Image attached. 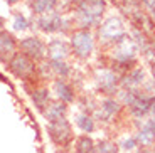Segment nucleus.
Segmentation results:
<instances>
[{"mask_svg": "<svg viewBox=\"0 0 155 153\" xmlns=\"http://www.w3.org/2000/svg\"><path fill=\"white\" fill-rule=\"evenodd\" d=\"M106 0H79L74 8V20L79 29L89 31L91 27L100 25L106 12Z\"/></svg>", "mask_w": 155, "mask_h": 153, "instance_id": "obj_1", "label": "nucleus"}, {"mask_svg": "<svg viewBox=\"0 0 155 153\" xmlns=\"http://www.w3.org/2000/svg\"><path fill=\"white\" fill-rule=\"evenodd\" d=\"M98 35H100V42L103 46H116V44L123 42L125 39H128L123 20L116 15L106 17L105 20H101L100 27H98Z\"/></svg>", "mask_w": 155, "mask_h": 153, "instance_id": "obj_2", "label": "nucleus"}, {"mask_svg": "<svg viewBox=\"0 0 155 153\" xmlns=\"http://www.w3.org/2000/svg\"><path fill=\"white\" fill-rule=\"evenodd\" d=\"M118 7H120V10L123 12L128 19L132 20L137 29H140L142 32H147L152 29L153 20L148 15H145L140 0H121L120 4H118Z\"/></svg>", "mask_w": 155, "mask_h": 153, "instance_id": "obj_3", "label": "nucleus"}, {"mask_svg": "<svg viewBox=\"0 0 155 153\" xmlns=\"http://www.w3.org/2000/svg\"><path fill=\"white\" fill-rule=\"evenodd\" d=\"M71 50L76 57L79 59H88L94 50V35L91 31L78 29L71 35Z\"/></svg>", "mask_w": 155, "mask_h": 153, "instance_id": "obj_4", "label": "nucleus"}, {"mask_svg": "<svg viewBox=\"0 0 155 153\" xmlns=\"http://www.w3.org/2000/svg\"><path fill=\"white\" fill-rule=\"evenodd\" d=\"M47 133H49L51 142L61 146V148H66L73 142V128H71V123L66 118L51 121L47 125Z\"/></svg>", "mask_w": 155, "mask_h": 153, "instance_id": "obj_5", "label": "nucleus"}, {"mask_svg": "<svg viewBox=\"0 0 155 153\" xmlns=\"http://www.w3.org/2000/svg\"><path fill=\"white\" fill-rule=\"evenodd\" d=\"M7 67L17 79L27 81L35 74V62L32 61V59H29L27 56H24L22 52H17L15 56L8 61Z\"/></svg>", "mask_w": 155, "mask_h": 153, "instance_id": "obj_6", "label": "nucleus"}, {"mask_svg": "<svg viewBox=\"0 0 155 153\" xmlns=\"http://www.w3.org/2000/svg\"><path fill=\"white\" fill-rule=\"evenodd\" d=\"M19 49L24 56H27L29 59H32L34 62L42 61L47 54V46L44 44V41L37 35H31L25 37L19 42Z\"/></svg>", "mask_w": 155, "mask_h": 153, "instance_id": "obj_7", "label": "nucleus"}, {"mask_svg": "<svg viewBox=\"0 0 155 153\" xmlns=\"http://www.w3.org/2000/svg\"><path fill=\"white\" fill-rule=\"evenodd\" d=\"M111 56H113V61L118 66L130 67V66L135 64V61H137V47H135V44L130 41V37H128V39H125L123 42L113 46Z\"/></svg>", "mask_w": 155, "mask_h": 153, "instance_id": "obj_8", "label": "nucleus"}, {"mask_svg": "<svg viewBox=\"0 0 155 153\" xmlns=\"http://www.w3.org/2000/svg\"><path fill=\"white\" fill-rule=\"evenodd\" d=\"M96 83H98V88L101 89V93H105L108 98H111V96L118 91L120 77H118V74H116L113 69L103 67V69H98Z\"/></svg>", "mask_w": 155, "mask_h": 153, "instance_id": "obj_9", "label": "nucleus"}, {"mask_svg": "<svg viewBox=\"0 0 155 153\" xmlns=\"http://www.w3.org/2000/svg\"><path fill=\"white\" fill-rule=\"evenodd\" d=\"M19 47V42H17L15 35L8 31H2L0 32V62L4 64H8L14 56H15V50Z\"/></svg>", "mask_w": 155, "mask_h": 153, "instance_id": "obj_10", "label": "nucleus"}, {"mask_svg": "<svg viewBox=\"0 0 155 153\" xmlns=\"http://www.w3.org/2000/svg\"><path fill=\"white\" fill-rule=\"evenodd\" d=\"M37 27L42 32L47 34H54V32H61L64 29V19L59 15L58 12H49V14H44V15H39V19L35 20Z\"/></svg>", "mask_w": 155, "mask_h": 153, "instance_id": "obj_11", "label": "nucleus"}, {"mask_svg": "<svg viewBox=\"0 0 155 153\" xmlns=\"http://www.w3.org/2000/svg\"><path fill=\"white\" fill-rule=\"evenodd\" d=\"M145 83V71L142 67L130 69L120 79V86L123 91H138Z\"/></svg>", "mask_w": 155, "mask_h": 153, "instance_id": "obj_12", "label": "nucleus"}, {"mask_svg": "<svg viewBox=\"0 0 155 153\" xmlns=\"http://www.w3.org/2000/svg\"><path fill=\"white\" fill-rule=\"evenodd\" d=\"M71 54H73L71 44L62 39H52L47 44V56L51 61H66Z\"/></svg>", "mask_w": 155, "mask_h": 153, "instance_id": "obj_13", "label": "nucleus"}, {"mask_svg": "<svg viewBox=\"0 0 155 153\" xmlns=\"http://www.w3.org/2000/svg\"><path fill=\"white\" fill-rule=\"evenodd\" d=\"M121 111V103L115 98H105L101 101V106L98 109V116L103 118V121H111Z\"/></svg>", "mask_w": 155, "mask_h": 153, "instance_id": "obj_14", "label": "nucleus"}, {"mask_svg": "<svg viewBox=\"0 0 155 153\" xmlns=\"http://www.w3.org/2000/svg\"><path fill=\"white\" fill-rule=\"evenodd\" d=\"M66 113H68V104L62 103V101H51L47 104V108L42 111L44 118L47 121H56V119H61V118H66Z\"/></svg>", "mask_w": 155, "mask_h": 153, "instance_id": "obj_15", "label": "nucleus"}, {"mask_svg": "<svg viewBox=\"0 0 155 153\" xmlns=\"http://www.w3.org/2000/svg\"><path fill=\"white\" fill-rule=\"evenodd\" d=\"M54 93L58 96V99L62 103H73L74 101V89L71 84H68L64 79H56L54 81Z\"/></svg>", "mask_w": 155, "mask_h": 153, "instance_id": "obj_16", "label": "nucleus"}, {"mask_svg": "<svg viewBox=\"0 0 155 153\" xmlns=\"http://www.w3.org/2000/svg\"><path fill=\"white\" fill-rule=\"evenodd\" d=\"M59 0H31L29 7H31L32 14L35 15H44L49 12H54V8L58 7Z\"/></svg>", "mask_w": 155, "mask_h": 153, "instance_id": "obj_17", "label": "nucleus"}, {"mask_svg": "<svg viewBox=\"0 0 155 153\" xmlns=\"http://www.w3.org/2000/svg\"><path fill=\"white\" fill-rule=\"evenodd\" d=\"M31 99H32V103H34V106L42 113L47 108V104L51 103V94L46 88H39V89H34V91H32Z\"/></svg>", "mask_w": 155, "mask_h": 153, "instance_id": "obj_18", "label": "nucleus"}, {"mask_svg": "<svg viewBox=\"0 0 155 153\" xmlns=\"http://www.w3.org/2000/svg\"><path fill=\"white\" fill-rule=\"evenodd\" d=\"M74 151L76 153H96V143L88 135L78 136L76 142H74Z\"/></svg>", "mask_w": 155, "mask_h": 153, "instance_id": "obj_19", "label": "nucleus"}, {"mask_svg": "<svg viewBox=\"0 0 155 153\" xmlns=\"http://www.w3.org/2000/svg\"><path fill=\"white\" fill-rule=\"evenodd\" d=\"M49 69L58 76V79H64V77L69 76V66L64 61H51L49 62Z\"/></svg>", "mask_w": 155, "mask_h": 153, "instance_id": "obj_20", "label": "nucleus"}, {"mask_svg": "<svg viewBox=\"0 0 155 153\" xmlns=\"http://www.w3.org/2000/svg\"><path fill=\"white\" fill-rule=\"evenodd\" d=\"M76 125L78 128L83 131V133H93L94 131V119L91 118L89 115H79L76 119Z\"/></svg>", "mask_w": 155, "mask_h": 153, "instance_id": "obj_21", "label": "nucleus"}, {"mask_svg": "<svg viewBox=\"0 0 155 153\" xmlns=\"http://www.w3.org/2000/svg\"><path fill=\"white\" fill-rule=\"evenodd\" d=\"M137 140H138V143H142V146H148V148H152V145H155V138H153V135H152V131L147 128V125L138 130V133H137Z\"/></svg>", "mask_w": 155, "mask_h": 153, "instance_id": "obj_22", "label": "nucleus"}, {"mask_svg": "<svg viewBox=\"0 0 155 153\" xmlns=\"http://www.w3.org/2000/svg\"><path fill=\"white\" fill-rule=\"evenodd\" d=\"M96 153H120V146L111 140H100L96 143Z\"/></svg>", "mask_w": 155, "mask_h": 153, "instance_id": "obj_23", "label": "nucleus"}, {"mask_svg": "<svg viewBox=\"0 0 155 153\" xmlns=\"http://www.w3.org/2000/svg\"><path fill=\"white\" fill-rule=\"evenodd\" d=\"M29 27H31L29 20L25 19L22 14H15V19H14V29H15V31H27Z\"/></svg>", "mask_w": 155, "mask_h": 153, "instance_id": "obj_24", "label": "nucleus"}, {"mask_svg": "<svg viewBox=\"0 0 155 153\" xmlns=\"http://www.w3.org/2000/svg\"><path fill=\"white\" fill-rule=\"evenodd\" d=\"M120 148H123V150H127V151H132L135 146H138V140H137V136H130V138H125L123 142L120 143Z\"/></svg>", "mask_w": 155, "mask_h": 153, "instance_id": "obj_25", "label": "nucleus"}, {"mask_svg": "<svg viewBox=\"0 0 155 153\" xmlns=\"http://www.w3.org/2000/svg\"><path fill=\"white\" fill-rule=\"evenodd\" d=\"M140 2H142V5L147 8L150 19L155 22V0H140Z\"/></svg>", "mask_w": 155, "mask_h": 153, "instance_id": "obj_26", "label": "nucleus"}, {"mask_svg": "<svg viewBox=\"0 0 155 153\" xmlns=\"http://www.w3.org/2000/svg\"><path fill=\"white\" fill-rule=\"evenodd\" d=\"M145 125H147V128L152 131V135H153V138H155V118H150Z\"/></svg>", "mask_w": 155, "mask_h": 153, "instance_id": "obj_27", "label": "nucleus"}, {"mask_svg": "<svg viewBox=\"0 0 155 153\" xmlns=\"http://www.w3.org/2000/svg\"><path fill=\"white\" fill-rule=\"evenodd\" d=\"M4 25H5V20H4V17L0 15V32L4 31Z\"/></svg>", "mask_w": 155, "mask_h": 153, "instance_id": "obj_28", "label": "nucleus"}, {"mask_svg": "<svg viewBox=\"0 0 155 153\" xmlns=\"http://www.w3.org/2000/svg\"><path fill=\"white\" fill-rule=\"evenodd\" d=\"M5 2H7V4H10V5H14V4H17L19 0H5Z\"/></svg>", "mask_w": 155, "mask_h": 153, "instance_id": "obj_29", "label": "nucleus"}, {"mask_svg": "<svg viewBox=\"0 0 155 153\" xmlns=\"http://www.w3.org/2000/svg\"><path fill=\"white\" fill-rule=\"evenodd\" d=\"M152 73H153V83H155V62L152 64Z\"/></svg>", "mask_w": 155, "mask_h": 153, "instance_id": "obj_30", "label": "nucleus"}, {"mask_svg": "<svg viewBox=\"0 0 155 153\" xmlns=\"http://www.w3.org/2000/svg\"><path fill=\"white\" fill-rule=\"evenodd\" d=\"M56 153H69V151H66V150H64V148H61V150H58V151H56Z\"/></svg>", "mask_w": 155, "mask_h": 153, "instance_id": "obj_31", "label": "nucleus"}]
</instances>
